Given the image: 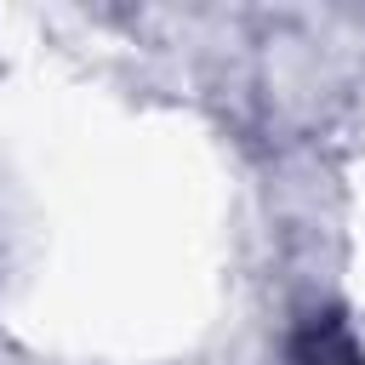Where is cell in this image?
Instances as JSON below:
<instances>
[{
    "mask_svg": "<svg viewBox=\"0 0 365 365\" xmlns=\"http://www.w3.org/2000/svg\"><path fill=\"white\" fill-rule=\"evenodd\" d=\"M285 365H365V342L342 308H314L291 325Z\"/></svg>",
    "mask_w": 365,
    "mask_h": 365,
    "instance_id": "obj_1",
    "label": "cell"
}]
</instances>
